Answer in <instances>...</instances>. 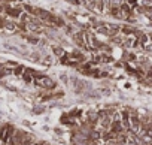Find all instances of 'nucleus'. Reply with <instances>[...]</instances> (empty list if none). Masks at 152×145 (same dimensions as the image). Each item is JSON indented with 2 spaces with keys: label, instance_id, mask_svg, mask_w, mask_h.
<instances>
[{
  "label": "nucleus",
  "instance_id": "6",
  "mask_svg": "<svg viewBox=\"0 0 152 145\" xmlns=\"http://www.w3.org/2000/svg\"><path fill=\"white\" fill-rule=\"evenodd\" d=\"M52 96H54V99H61V97H64V91H63V90L54 91V93H52Z\"/></svg>",
  "mask_w": 152,
  "mask_h": 145
},
{
  "label": "nucleus",
  "instance_id": "2",
  "mask_svg": "<svg viewBox=\"0 0 152 145\" xmlns=\"http://www.w3.org/2000/svg\"><path fill=\"white\" fill-rule=\"evenodd\" d=\"M34 142H36V136L30 132H26L24 139H23V145H33Z\"/></svg>",
  "mask_w": 152,
  "mask_h": 145
},
{
  "label": "nucleus",
  "instance_id": "3",
  "mask_svg": "<svg viewBox=\"0 0 152 145\" xmlns=\"http://www.w3.org/2000/svg\"><path fill=\"white\" fill-rule=\"evenodd\" d=\"M24 72H26V67H24V66H21V64H18V66L12 70V74H14L15 77H20V78H21V77L24 75Z\"/></svg>",
  "mask_w": 152,
  "mask_h": 145
},
{
  "label": "nucleus",
  "instance_id": "10",
  "mask_svg": "<svg viewBox=\"0 0 152 145\" xmlns=\"http://www.w3.org/2000/svg\"><path fill=\"white\" fill-rule=\"evenodd\" d=\"M54 132H55V135H60V136L63 135V129H60V127H55Z\"/></svg>",
  "mask_w": 152,
  "mask_h": 145
},
{
  "label": "nucleus",
  "instance_id": "8",
  "mask_svg": "<svg viewBox=\"0 0 152 145\" xmlns=\"http://www.w3.org/2000/svg\"><path fill=\"white\" fill-rule=\"evenodd\" d=\"M143 48H145V51H146V52H152V43H145V45H143Z\"/></svg>",
  "mask_w": 152,
  "mask_h": 145
},
{
  "label": "nucleus",
  "instance_id": "4",
  "mask_svg": "<svg viewBox=\"0 0 152 145\" xmlns=\"http://www.w3.org/2000/svg\"><path fill=\"white\" fill-rule=\"evenodd\" d=\"M26 69H27V67H26ZM21 79H23V81H24L26 84H31V82H33V77H31V75L28 74V72H27V70L24 72V75L21 77Z\"/></svg>",
  "mask_w": 152,
  "mask_h": 145
},
{
  "label": "nucleus",
  "instance_id": "5",
  "mask_svg": "<svg viewBox=\"0 0 152 145\" xmlns=\"http://www.w3.org/2000/svg\"><path fill=\"white\" fill-rule=\"evenodd\" d=\"M52 51H54V54L60 58V57H63L66 52H64V49L61 48V46H52Z\"/></svg>",
  "mask_w": 152,
  "mask_h": 145
},
{
  "label": "nucleus",
  "instance_id": "1",
  "mask_svg": "<svg viewBox=\"0 0 152 145\" xmlns=\"http://www.w3.org/2000/svg\"><path fill=\"white\" fill-rule=\"evenodd\" d=\"M33 82H34L39 88L46 90V91H51V90H54V88L57 87V82H55L52 78L46 77V75H43V77H40V78H37V79H34Z\"/></svg>",
  "mask_w": 152,
  "mask_h": 145
},
{
  "label": "nucleus",
  "instance_id": "7",
  "mask_svg": "<svg viewBox=\"0 0 152 145\" xmlns=\"http://www.w3.org/2000/svg\"><path fill=\"white\" fill-rule=\"evenodd\" d=\"M33 112H34V114H43V112H45V106H39V108H34V109H33Z\"/></svg>",
  "mask_w": 152,
  "mask_h": 145
},
{
  "label": "nucleus",
  "instance_id": "9",
  "mask_svg": "<svg viewBox=\"0 0 152 145\" xmlns=\"http://www.w3.org/2000/svg\"><path fill=\"white\" fill-rule=\"evenodd\" d=\"M60 79H61L64 84H69V78H67V75H61V77H60Z\"/></svg>",
  "mask_w": 152,
  "mask_h": 145
}]
</instances>
